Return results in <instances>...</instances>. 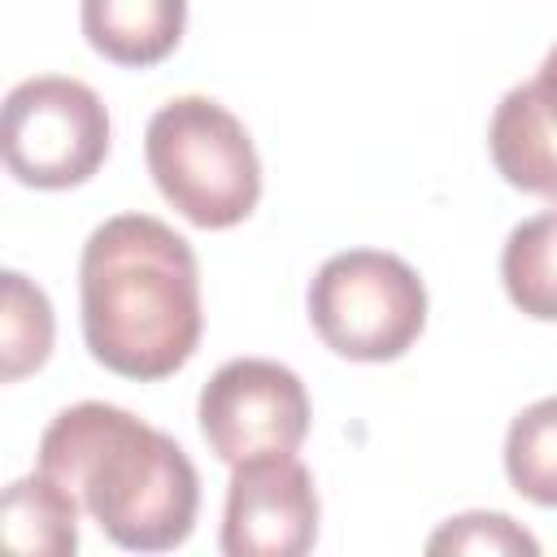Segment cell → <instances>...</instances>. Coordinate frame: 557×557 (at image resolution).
<instances>
[{"mask_svg": "<svg viewBox=\"0 0 557 557\" xmlns=\"http://www.w3.org/2000/svg\"><path fill=\"white\" fill-rule=\"evenodd\" d=\"M200 435L226 466L296 453L309 435V396L296 370L270 357H235L209 374L196 400Z\"/></svg>", "mask_w": 557, "mask_h": 557, "instance_id": "8992f818", "label": "cell"}, {"mask_svg": "<svg viewBox=\"0 0 557 557\" xmlns=\"http://www.w3.org/2000/svg\"><path fill=\"white\" fill-rule=\"evenodd\" d=\"M87 352L139 383L170 379L200 344V265L191 244L148 213L100 222L78 257Z\"/></svg>", "mask_w": 557, "mask_h": 557, "instance_id": "6da1fadb", "label": "cell"}, {"mask_svg": "<svg viewBox=\"0 0 557 557\" xmlns=\"http://www.w3.org/2000/svg\"><path fill=\"white\" fill-rule=\"evenodd\" d=\"M87 44L126 70L165 61L187 30V0H83L78 4Z\"/></svg>", "mask_w": 557, "mask_h": 557, "instance_id": "9c48e42d", "label": "cell"}, {"mask_svg": "<svg viewBox=\"0 0 557 557\" xmlns=\"http://www.w3.org/2000/svg\"><path fill=\"white\" fill-rule=\"evenodd\" d=\"M318 339L348 361H396L426 326V287L409 261L379 248H348L318 265L309 283Z\"/></svg>", "mask_w": 557, "mask_h": 557, "instance_id": "277c9868", "label": "cell"}, {"mask_svg": "<svg viewBox=\"0 0 557 557\" xmlns=\"http://www.w3.org/2000/svg\"><path fill=\"white\" fill-rule=\"evenodd\" d=\"M4 165L22 187L65 191L87 183L109 157V109L100 96L61 74H39L4 96Z\"/></svg>", "mask_w": 557, "mask_h": 557, "instance_id": "5b68a950", "label": "cell"}, {"mask_svg": "<svg viewBox=\"0 0 557 557\" xmlns=\"http://www.w3.org/2000/svg\"><path fill=\"white\" fill-rule=\"evenodd\" d=\"M78 509L83 505L57 479L35 470L4 487V500H0L4 544L17 553L70 557L78 548Z\"/></svg>", "mask_w": 557, "mask_h": 557, "instance_id": "30bf717a", "label": "cell"}, {"mask_svg": "<svg viewBox=\"0 0 557 557\" xmlns=\"http://www.w3.org/2000/svg\"><path fill=\"white\" fill-rule=\"evenodd\" d=\"M426 553H487V557H535L540 553V540L518 527L509 513H487V509H474V513H457L448 518L431 540H426Z\"/></svg>", "mask_w": 557, "mask_h": 557, "instance_id": "5bb4252c", "label": "cell"}, {"mask_svg": "<svg viewBox=\"0 0 557 557\" xmlns=\"http://www.w3.org/2000/svg\"><path fill=\"white\" fill-rule=\"evenodd\" d=\"M500 283L513 309L557 322V209L518 222L500 248Z\"/></svg>", "mask_w": 557, "mask_h": 557, "instance_id": "8fae6325", "label": "cell"}, {"mask_svg": "<svg viewBox=\"0 0 557 557\" xmlns=\"http://www.w3.org/2000/svg\"><path fill=\"white\" fill-rule=\"evenodd\" d=\"M144 161L165 196L200 231L239 226L261 200V161L244 122L209 96H174L144 131Z\"/></svg>", "mask_w": 557, "mask_h": 557, "instance_id": "3957f363", "label": "cell"}, {"mask_svg": "<svg viewBox=\"0 0 557 557\" xmlns=\"http://www.w3.org/2000/svg\"><path fill=\"white\" fill-rule=\"evenodd\" d=\"M487 148L496 174L509 187L557 205V117L548 113V104L535 96L531 83H518L500 96L487 126Z\"/></svg>", "mask_w": 557, "mask_h": 557, "instance_id": "ba28073f", "label": "cell"}, {"mask_svg": "<svg viewBox=\"0 0 557 557\" xmlns=\"http://www.w3.org/2000/svg\"><path fill=\"white\" fill-rule=\"evenodd\" d=\"M39 470L57 479L83 513L131 553L178 548L200 509L191 457L131 409L78 400L39 435Z\"/></svg>", "mask_w": 557, "mask_h": 557, "instance_id": "7a4b0ae2", "label": "cell"}, {"mask_svg": "<svg viewBox=\"0 0 557 557\" xmlns=\"http://www.w3.org/2000/svg\"><path fill=\"white\" fill-rule=\"evenodd\" d=\"M531 87H535V96L548 104V113L557 117V44L544 52V61H540V70H535Z\"/></svg>", "mask_w": 557, "mask_h": 557, "instance_id": "9a60e30c", "label": "cell"}, {"mask_svg": "<svg viewBox=\"0 0 557 557\" xmlns=\"http://www.w3.org/2000/svg\"><path fill=\"white\" fill-rule=\"evenodd\" d=\"M318 487L296 453L252 457L231 466L222 509L226 557H300L318 540Z\"/></svg>", "mask_w": 557, "mask_h": 557, "instance_id": "52a82bcc", "label": "cell"}, {"mask_svg": "<svg viewBox=\"0 0 557 557\" xmlns=\"http://www.w3.org/2000/svg\"><path fill=\"white\" fill-rule=\"evenodd\" d=\"M57 318L39 283L17 270L0 274V379L17 383L52 357Z\"/></svg>", "mask_w": 557, "mask_h": 557, "instance_id": "7c38bea8", "label": "cell"}, {"mask_svg": "<svg viewBox=\"0 0 557 557\" xmlns=\"http://www.w3.org/2000/svg\"><path fill=\"white\" fill-rule=\"evenodd\" d=\"M505 479L531 505L557 509V396L527 405L505 431Z\"/></svg>", "mask_w": 557, "mask_h": 557, "instance_id": "4fadbf2b", "label": "cell"}]
</instances>
